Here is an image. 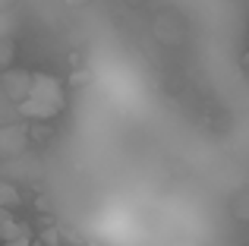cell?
Segmentation results:
<instances>
[{
  "instance_id": "6da1fadb",
  "label": "cell",
  "mask_w": 249,
  "mask_h": 246,
  "mask_svg": "<svg viewBox=\"0 0 249 246\" xmlns=\"http://www.w3.org/2000/svg\"><path fill=\"white\" fill-rule=\"evenodd\" d=\"M19 114L25 120H54L57 114L67 107V95H63V86L48 73H35V82H32V92L22 105H16Z\"/></svg>"
},
{
  "instance_id": "7a4b0ae2",
  "label": "cell",
  "mask_w": 249,
  "mask_h": 246,
  "mask_svg": "<svg viewBox=\"0 0 249 246\" xmlns=\"http://www.w3.org/2000/svg\"><path fill=\"white\" fill-rule=\"evenodd\" d=\"M29 148V126L25 123H3L0 126V161H13Z\"/></svg>"
},
{
  "instance_id": "3957f363",
  "label": "cell",
  "mask_w": 249,
  "mask_h": 246,
  "mask_svg": "<svg viewBox=\"0 0 249 246\" xmlns=\"http://www.w3.org/2000/svg\"><path fill=\"white\" fill-rule=\"evenodd\" d=\"M32 82H35V73H29V70H6L3 73V95L13 105H22L32 92Z\"/></svg>"
},
{
  "instance_id": "277c9868",
  "label": "cell",
  "mask_w": 249,
  "mask_h": 246,
  "mask_svg": "<svg viewBox=\"0 0 249 246\" xmlns=\"http://www.w3.org/2000/svg\"><path fill=\"white\" fill-rule=\"evenodd\" d=\"M13 60H16V41L10 35H0V73H6Z\"/></svg>"
},
{
  "instance_id": "5b68a950",
  "label": "cell",
  "mask_w": 249,
  "mask_h": 246,
  "mask_svg": "<svg viewBox=\"0 0 249 246\" xmlns=\"http://www.w3.org/2000/svg\"><path fill=\"white\" fill-rule=\"evenodd\" d=\"M19 205H22V196H19V190L13 183H3V180H0V209H19Z\"/></svg>"
},
{
  "instance_id": "8992f818",
  "label": "cell",
  "mask_w": 249,
  "mask_h": 246,
  "mask_svg": "<svg viewBox=\"0 0 249 246\" xmlns=\"http://www.w3.org/2000/svg\"><path fill=\"white\" fill-rule=\"evenodd\" d=\"M16 237H22V230L16 228V221H13L10 209H0V240H16Z\"/></svg>"
},
{
  "instance_id": "52a82bcc",
  "label": "cell",
  "mask_w": 249,
  "mask_h": 246,
  "mask_svg": "<svg viewBox=\"0 0 249 246\" xmlns=\"http://www.w3.org/2000/svg\"><path fill=\"white\" fill-rule=\"evenodd\" d=\"M41 246H60V234H57V228H48L41 234Z\"/></svg>"
},
{
  "instance_id": "ba28073f",
  "label": "cell",
  "mask_w": 249,
  "mask_h": 246,
  "mask_svg": "<svg viewBox=\"0 0 249 246\" xmlns=\"http://www.w3.org/2000/svg\"><path fill=\"white\" fill-rule=\"evenodd\" d=\"M3 246H32V240H29V234H22V237H16V240H6Z\"/></svg>"
},
{
  "instance_id": "9c48e42d",
  "label": "cell",
  "mask_w": 249,
  "mask_h": 246,
  "mask_svg": "<svg viewBox=\"0 0 249 246\" xmlns=\"http://www.w3.org/2000/svg\"><path fill=\"white\" fill-rule=\"evenodd\" d=\"M67 6H85V3H91V0H63Z\"/></svg>"
},
{
  "instance_id": "30bf717a",
  "label": "cell",
  "mask_w": 249,
  "mask_h": 246,
  "mask_svg": "<svg viewBox=\"0 0 249 246\" xmlns=\"http://www.w3.org/2000/svg\"><path fill=\"white\" fill-rule=\"evenodd\" d=\"M13 3H16V0H0V13H6V10H10Z\"/></svg>"
},
{
  "instance_id": "8fae6325",
  "label": "cell",
  "mask_w": 249,
  "mask_h": 246,
  "mask_svg": "<svg viewBox=\"0 0 249 246\" xmlns=\"http://www.w3.org/2000/svg\"><path fill=\"white\" fill-rule=\"evenodd\" d=\"M243 67L249 70V48H246V54H243Z\"/></svg>"
},
{
  "instance_id": "7c38bea8",
  "label": "cell",
  "mask_w": 249,
  "mask_h": 246,
  "mask_svg": "<svg viewBox=\"0 0 249 246\" xmlns=\"http://www.w3.org/2000/svg\"><path fill=\"white\" fill-rule=\"evenodd\" d=\"M32 246H41V240H32Z\"/></svg>"
}]
</instances>
